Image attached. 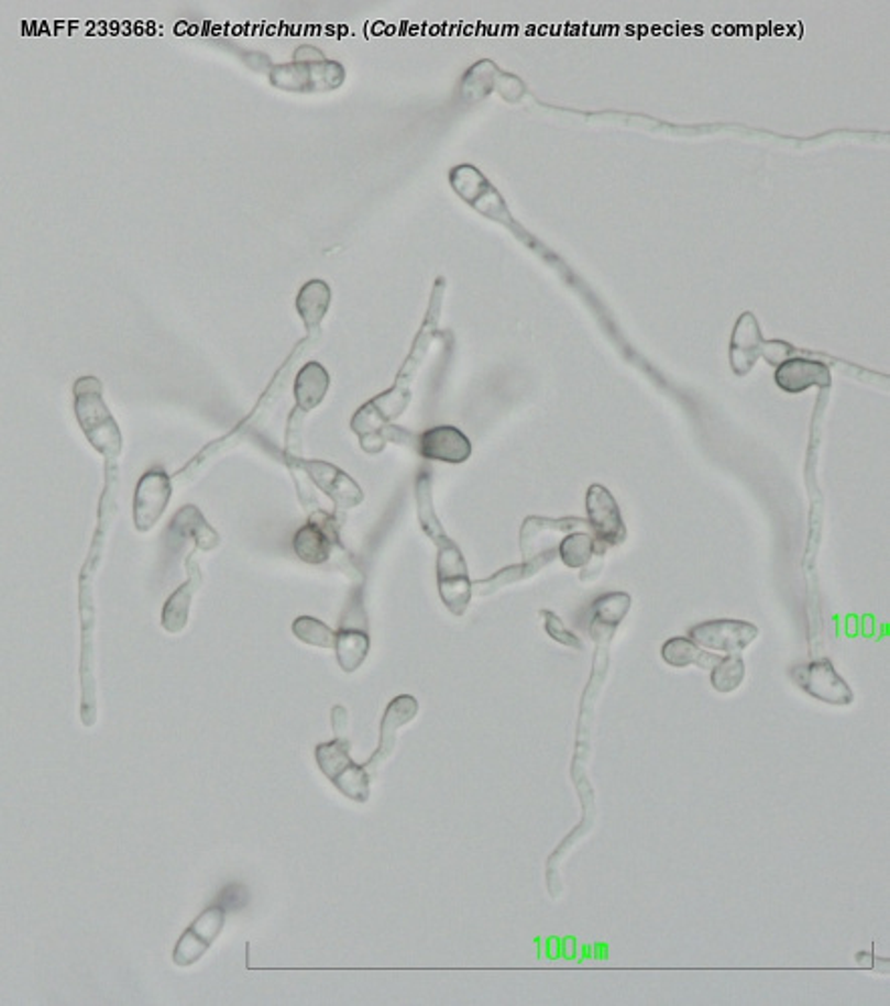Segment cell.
<instances>
[{
	"label": "cell",
	"mask_w": 890,
	"mask_h": 1006,
	"mask_svg": "<svg viewBox=\"0 0 890 1006\" xmlns=\"http://www.w3.org/2000/svg\"><path fill=\"white\" fill-rule=\"evenodd\" d=\"M441 286L443 283H438V288L433 292V298H431V305H429L428 317H426V322H424V329L417 334L416 343H414V349L411 353L407 356V363H405L399 377H397V383L393 385L389 391L385 395H380L375 397L373 401L363 405L359 411H356L355 417H353V431L356 435L361 438V447L369 451L371 447V441L375 439L380 450L385 447V441H383V431L381 427L387 425L392 419H397L399 414L404 413L405 407L409 405V399H411V380L416 379L417 368L421 365L424 356H426V351H428L429 343H431V336H433V331H436V322H438V317H440V300H441Z\"/></svg>",
	"instance_id": "1"
},
{
	"label": "cell",
	"mask_w": 890,
	"mask_h": 1006,
	"mask_svg": "<svg viewBox=\"0 0 890 1006\" xmlns=\"http://www.w3.org/2000/svg\"><path fill=\"white\" fill-rule=\"evenodd\" d=\"M417 520L429 540L438 545V588L453 616H462L472 600V582L460 545L443 530L433 509L431 475L421 472L416 482Z\"/></svg>",
	"instance_id": "2"
},
{
	"label": "cell",
	"mask_w": 890,
	"mask_h": 1006,
	"mask_svg": "<svg viewBox=\"0 0 890 1006\" xmlns=\"http://www.w3.org/2000/svg\"><path fill=\"white\" fill-rule=\"evenodd\" d=\"M118 486H119V467L118 462H106V489L101 494V499H99V521H97L96 535H94V544H91V550H89V557L85 562L84 572H81V578H79V598H81V618H84V666H81V675H84V722L85 725H94L96 722V687H94V673H89V666H91V659H89V649L94 646L89 642V632L94 634V596H91V590L94 588V574L97 572V566H99V560H101V554H103V544H106V538H108L109 528L111 523L116 520V513H118Z\"/></svg>",
	"instance_id": "3"
},
{
	"label": "cell",
	"mask_w": 890,
	"mask_h": 1006,
	"mask_svg": "<svg viewBox=\"0 0 890 1006\" xmlns=\"http://www.w3.org/2000/svg\"><path fill=\"white\" fill-rule=\"evenodd\" d=\"M75 417L84 429L91 447L106 457V462L118 460L123 453V435L108 402L103 401V385L97 377L85 375L75 380Z\"/></svg>",
	"instance_id": "4"
},
{
	"label": "cell",
	"mask_w": 890,
	"mask_h": 1006,
	"mask_svg": "<svg viewBox=\"0 0 890 1006\" xmlns=\"http://www.w3.org/2000/svg\"><path fill=\"white\" fill-rule=\"evenodd\" d=\"M343 79V67L339 63L321 59L319 51L307 59L303 48H298L295 63L276 67L271 75L274 87L286 91H329L341 87Z\"/></svg>",
	"instance_id": "5"
},
{
	"label": "cell",
	"mask_w": 890,
	"mask_h": 1006,
	"mask_svg": "<svg viewBox=\"0 0 890 1006\" xmlns=\"http://www.w3.org/2000/svg\"><path fill=\"white\" fill-rule=\"evenodd\" d=\"M349 749H351L349 741L334 739L331 743H322L317 747L315 758H317V765L327 775V780L334 783V787L344 797L363 804L369 799L367 770L356 765L349 755Z\"/></svg>",
	"instance_id": "6"
},
{
	"label": "cell",
	"mask_w": 890,
	"mask_h": 1006,
	"mask_svg": "<svg viewBox=\"0 0 890 1006\" xmlns=\"http://www.w3.org/2000/svg\"><path fill=\"white\" fill-rule=\"evenodd\" d=\"M572 532H593L591 523L581 518H526L520 530V548H523L524 562H532L536 557H558V545L564 535Z\"/></svg>",
	"instance_id": "7"
},
{
	"label": "cell",
	"mask_w": 890,
	"mask_h": 1006,
	"mask_svg": "<svg viewBox=\"0 0 890 1006\" xmlns=\"http://www.w3.org/2000/svg\"><path fill=\"white\" fill-rule=\"evenodd\" d=\"M586 509H589V523L596 540L594 554L605 556L606 550L613 545L623 544L627 540V528L623 523V513L613 494L594 484L586 491Z\"/></svg>",
	"instance_id": "8"
},
{
	"label": "cell",
	"mask_w": 890,
	"mask_h": 1006,
	"mask_svg": "<svg viewBox=\"0 0 890 1006\" xmlns=\"http://www.w3.org/2000/svg\"><path fill=\"white\" fill-rule=\"evenodd\" d=\"M790 676L794 681L795 687L802 688L812 699L844 707L855 700V695L850 687L844 683L843 676L834 671L831 661L822 659L814 663L798 664Z\"/></svg>",
	"instance_id": "9"
},
{
	"label": "cell",
	"mask_w": 890,
	"mask_h": 1006,
	"mask_svg": "<svg viewBox=\"0 0 890 1006\" xmlns=\"http://www.w3.org/2000/svg\"><path fill=\"white\" fill-rule=\"evenodd\" d=\"M172 494V477L162 467H152L142 475L133 496V523L138 532H150L162 520Z\"/></svg>",
	"instance_id": "10"
},
{
	"label": "cell",
	"mask_w": 890,
	"mask_h": 1006,
	"mask_svg": "<svg viewBox=\"0 0 890 1006\" xmlns=\"http://www.w3.org/2000/svg\"><path fill=\"white\" fill-rule=\"evenodd\" d=\"M286 465L300 467V472H305V474L309 475L310 482H312L315 486L322 489L329 498L333 499L337 508H356V506L363 504V499H365V494H363V489L359 487L355 479L349 477V475L341 472L339 467L331 465V463L305 462V460H300V457L286 455Z\"/></svg>",
	"instance_id": "11"
},
{
	"label": "cell",
	"mask_w": 890,
	"mask_h": 1006,
	"mask_svg": "<svg viewBox=\"0 0 890 1006\" xmlns=\"http://www.w3.org/2000/svg\"><path fill=\"white\" fill-rule=\"evenodd\" d=\"M758 634H760L758 627H754L751 622L729 620V618L701 622L689 630V639L701 649L727 652V654H737V652L748 649L749 644L758 639Z\"/></svg>",
	"instance_id": "12"
},
{
	"label": "cell",
	"mask_w": 890,
	"mask_h": 1006,
	"mask_svg": "<svg viewBox=\"0 0 890 1006\" xmlns=\"http://www.w3.org/2000/svg\"><path fill=\"white\" fill-rule=\"evenodd\" d=\"M224 922L226 911L222 906L202 911L179 938L174 950V962L178 966H191L194 962L202 959L206 950L215 944L216 938L224 930Z\"/></svg>",
	"instance_id": "13"
},
{
	"label": "cell",
	"mask_w": 890,
	"mask_h": 1006,
	"mask_svg": "<svg viewBox=\"0 0 890 1006\" xmlns=\"http://www.w3.org/2000/svg\"><path fill=\"white\" fill-rule=\"evenodd\" d=\"M417 451L426 460L443 463H463L472 455V443L460 429L450 425L433 427L417 439Z\"/></svg>",
	"instance_id": "14"
},
{
	"label": "cell",
	"mask_w": 890,
	"mask_h": 1006,
	"mask_svg": "<svg viewBox=\"0 0 890 1006\" xmlns=\"http://www.w3.org/2000/svg\"><path fill=\"white\" fill-rule=\"evenodd\" d=\"M776 383L785 393H804L810 387L828 389L832 385L831 368L820 361L792 356L783 361L776 371Z\"/></svg>",
	"instance_id": "15"
},
{
	"label": "cell",
	"mask_w": 890,
	"mask_h": 1006,
	"mask_svg": "<svg viewBox=\"0 0 890 1006\" xmlns=\"http://www.w3.org/2000/svg\"><path fill=\"white\" fill-rule=\"evenodd\" d=\"M334 518L327 516V520H310L305 523L297 535H295V554L307 564H325L329 562L331 552H333L334 535L337 530L333 528Z\"/></svg>",
	"instance_id": "16"
},
{
	"label": "cell",
	"mask_w": 890,
	"mask_h": 1006,
	"mask_svg": "<svg viewBox=\"0 0 890 1006\" xmlns=\"http://www.w3.org/2000/svg\"><path fill=\"white\" fill-rule=\"evenodd\" d=\"M194 552L186 560L188 581L184 582L178 590L167 598L164 612H162V627L166 628L167 632H172V634H178L188 624L191 598H194V594L202 584V572H200V566L194 562Z\"/></svg>",
	"instance_id": "17"
},
{
	"label": "cell",
	"mask_w": 890,
	"mask_h": 1006,
	"mask_svg": "<svg viewBox=\"0 0 890 1006\" xmlns=\"http://www.w3.org/2000/svg\"><path fill=\"white\" fill-rule=\"evenodd\" d=\"M417 709H419V705L411 695H402L387 705L383 721H381L380 749L373 753L367 767H375V765H380L381 761H385L392 755L395 743H397L399 727L414 721L417 717Z\"/></svg>",
	"instance_id": "18"
},
{
	"label": "cell",
	"mask_w": 890,
	"mask_h": 1006,
	"mask_svg": "<svg viewBox=\"0 0 890 1006\" xmlns=\"http://www.w3.org/2000/svg\"><path fill=\"white\" fill-rule=\"evenodd\" d=\"M761 332L758 320L751 312H744L737 320L734 336H732V368L736 375H748L756 365L761 353Z\"/></svg>",
	"instance_id": "19"
},
{
	"label": "cell",
	"mask_w": 890,
	"mask_h": 1006,
	"mask_svg": "<svg viewBox=\"0 0 890 1006\" xmlns=\"http://www.w3.org/2000/svg\"><path fill=\"white\" fill-rule=\"evenodd\" d=\"M629 608V594L611 593L596 598V603L593 604V622H591L593 639L598 644L613 639L615 630L625 620Z\"/></svg>",
	"instance_id": "20"
},
{
	"label": "cell",
	"mask_w": 890,
	"mask_h": 1006,
	"mask_svg": "<svg viewBox=\"0 0 890 1006\" xmlns=\"http://www.w3.org/2000/svg\"><path fill=\"white\" fill-rule=\"evenodd\" d=\"M169 533L174 538H191L196 550L210 552L220 545V535L206 521L202 511L196 506H184L169 523Z\"/></svg>",
	"instance_id": "21"
},
{
	"label": "cell",
	"mask_w": 890,
	"mask_h": 1006,
	"mask_svg": "<svg viewBox=\"0 0 890 1006\" xmlns=\"http://www.w3.org/2000/svg\"><path fill=\"white\" fill-rule=\"evenodd\" d=\"M331 288L325 280H310L300 288L297 297L298 317L305 322L310 336L319 334L322 319L331 307Z\"/></svg>",
	"instance_id": "22"
},
{
	"label": "cell",
	"mask_w": 890,
	"mask_h": 1006,
	"mask_svg": "<svg viewBox=\"0 0 890 1006\" xmlns=\"http://www.w3.org/2000/svg\"><path fill=\"white\" fill-rule=\"evenodd\" d=\"M329 385H331V377L325 367L315 361L307 363L305 367L300 368L297 380H295L297 409H300L303 413H309L315 407H319L329 391Z\"/></svg>",
	"instance_id": "23"
},
{
	"label": "cell",
	"mask_w": 890,
	"mask_h": 1006,
	"mask_svg": "<svg viewBox=\"0 0 890 1006\" xmlns=\"http://www.w3.org/2000/svg\"><path fill=\"white\" fill-rule=\"evenodd\" d=\"M663 661L675 668H685L689 664H695L700 668H713L715 664L722 663V656L713 652L703 651L691 639H671L663 644Z\"/></svg>",
	"instance_id": "24"
},
{
	"label": "cell",
	"mask_w": 890,
	"mask_h": 1006,
	"mask_svg": "<svg viewBox=\"0 0 890 1006\" xmlns=\"http://www.w3.org/2000/svg\"><path fill=\"white\" fill-rule=\"evenodd\" d=\"M334 652H337V661L341 664L344 673H355L356 668L365 663V659H367V632L353 630V628L339 630L337 632V642H334Z\"/></svg>",
	"instance_id": "25"
},
{
	"label": "cell",
	"mask_w": 890,
	"mask_h": 1006,
	"mask_svg": "<svg viewBox=\"0 0 890 1006\" xmlns=\"http://www.w3.org/2000/svg\"><path fill=\"white\" fill-rule=\"evenodd\" d=\"M554 557L552 556H542L536 557L532 562H524L520 566H508V568L502 570L496 576L487 578V581L475 582L472 584V593L475 594H492L508 586V584H516V582L524 581V578H530L532 574H536L538 570L545 568Z\"/></svg>",
	"instance_id": "26"
},
{
	"label": "cell",
	"mask_w": 890,
	"mask_h": 1006,
	"mask_svg": "<svg viewBox=\"0 0 890 1006\" xmlns=\"http://www.w3.org/2000/svg\"><path fill=\"white\" fill-rule=\"evenodd\" d=\"M594 548L593 532H572L558 545V556L569 568H584L593 560Z\"/></svg>",
	"instance_id": "27"
},
{
	"label": "cell",
	"mask_w": 890,
	"mask_h": 1006,
	"mask_svg": "<svg viewBox=\"0 0 890 1006\" xmlns=\"http://www.w3.org/2000/svg\"><path fill=\"white\" fill-rule=\"evenodd\" d=\"M293 632L300 642L310 644V646H319V649H334V642H337V632H333V628L327 627L325 622L312 616H298L297 620L293 622Z\"/></svg>",
	"instance_id": "28"
},
{
	"label": "cell",
	"mask_w": 890,
	"mask_h": 1006,
	"mask_svg": "<svg viewBox=\"0 0 890 1006\" xmlns=\"http://www.w3.org/2000/svg\"><path fill=\"white\" fill-rule=\"evenodd\" d=\"M746 664L739 654H729L712 668V685L717 693H734L744 683Z\"/></svg>",
	"instance_id": "29"
},
{
	"label": "cell",
	"mask_w": 890,
	"mask_h": 1006,
	"mask_svg": "<svg viewBox=\"0 0 890 1006\" xmlns=\"http://www.w3.org/2000/svg\"><path fill=\"white\" fill-rule=\"evenodd\" d=\"M540 616H545V627H547V632L550 634V637H552V639L558 640V642H560V644H564V646H570V649H579V651H581V640L574 637V632H569V630L564 628L562 620H560L558 616L552 615V612H548V610H545V612H542Z\"/></svg>",
	"instance_id": "30"
},
{
	"label": "cell",
	"mask_w": 890,
	"mask_h": 1006,
	"mask_svg": "<svg viewBox=\"0 0 890 1006\" xmlns=\"http://www.w3.org/2000/svg\"><path fill=\"white\" fill-rule=\"evenodd\" d=\"M792 355H795V349L792 344L783 343V341H770V343L761 344L760 356H763L770 365H782L783 361L792 358Z\"/></svg>",
	"instance_id": "31"
},
{
	"label": "cell",
	"mask_w": 890,
	"mask_h": 1006,
	"mask_svg": "<svg viewBox=\"0 0 890 1006\" xmlns=\"http://www.w3.org/2000/svg\"><path fill=\"white\" fill-rule=\"evenodd\" d=\"M333 727L337 733H341L343 729H347V710H344L343 707H334Z\"/></svg>",
	"instance_id": "32"
}]
</instances>
